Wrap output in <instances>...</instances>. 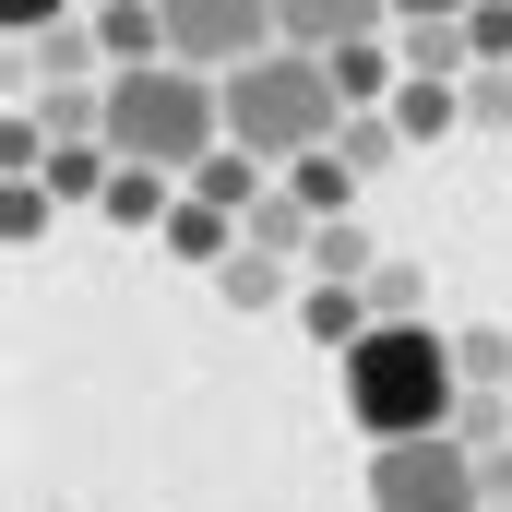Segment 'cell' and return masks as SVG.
Here are the masks:
<instances>
[{
	"label": "cell",
	"mask_w": 512,
	"mask_h": 512,
	"mask_svg": "<svg viewBox=\"0 0 512 512\" xmlns=\"http://www.w3.org/2000/svg\"><path fill=\"white\" fill-rule=\"evenodd\" d=\"M179 215V179H155V167H120V191H108V227H167Z\"/></svg>",
	"instance_id": "obj_18"
},
{
	"label": "cell",
	"mask_w": 512,
	"mask_h": 512,
	"mask_svg": "<svg viewBox=\"0 0 512 512\" xmlns=\"http://www.w3.org/2000/svg\"><path fill=\"white\" fill-rule=\"evenodd\" d=\"M334 155H346L358 179H370V167H393V155H405V131H393V108H358V120L334 131Z\"/></svg>",
	"instance_id": "obj_20"
},
{
	"label": "cell",
	"mask_w": 512,
	"mask_h": 512,
	"mask_svg": "<svg viewBox=\"0 0 512 512\" xmlns=\"http://www.w3.org/2000/svg\"><path fill=\"white\" fill-rule=\"evenodd\" d=\"M393 131H405V143H441V131H465V84H417V72H405Z\"/></svg>",
	"instance_id": "obj_14"
},
{
	"label": "cell",
	"mask_w": 512,
	"mask_h": 512,
	"mask_svg": "<svg viewBox=\"0 0 512 512\" xmlns=\"http://www.w3.org/2000/svg\"><path fill=\"white\" fill-rule=\"evenodd\" d=\"M465 36H477V72L512 60V0H477V12H465Z\"/></svg>",
	"instance_id": "obj_23"
},
{
	"label": "cell",
	"mask_w": 512,
	"mask_h": 512,
	"mask_svg": "<svg viewBox=\"0 0 512 512\" xmlns=\"http://www.w3.org/2000/svg\"><path fill=\"white\" fill-rule=\"evenodd\" d=\"M453 370H465V393H512V322H465Z\"/></svg>",
	"instance_id": "obj_16"
},
{
	"label": "cell",
	"mask_w": 512,
	"mask_h": 512,
	"mask_svg": "<svg viewBox=\"0 0 512 512\" xmlns=\"http://www.w3.org/2000/svg\"><path fill=\"white\" fill-rule=\"evenodd\" d=\"M465 405V370H453V334L441 322H370V346L346 358V417L382 441H441Z\"/></svg>",
	"instance_id": "obj_1"
},
{
	"label": "cell",
	"mask_w": 512,
	"mask_h": 512,
	"mask_svg": "<svg viewBox=\"0 0 512 512\" xmlns=\"http://www.w3.org/2000/svg\"><path fill=\"white\" fill-rule=\"evenodd\" d=\"M48 203H60L48 179H12V203H0V239H12V251H36V239H48Z\"/></svg>",
	"instance_id": "obj_21"
},
{
	"label": "cell",
	"mask_w": 512,
	"mask_h": 512,
	"mask_svg": "<svg viewBox=\"0 0 512 512\" xmlns=\"http://www.w3.org/2000/svg\"><path fill=\"white\" fill-rule=\"evenodd\" d=\"M358 298H370V322H429V274H417V262H382Z\"/></svg>",
	"instance_id": "obj_19"
},
{
	"label": "cell",
	"mask_w": 512,
	"mask_h": 512,
	"mask_svg": "<svg viewBox=\"0 0 512 512\" xmlns=\"http://www.w3.org/2000/svg\"><path fill=\"white\" fill-rule=\"evenodd\" d=\"M370 274H382V251H370L358 215H334V227L310 239V286H370Z\"/></svg>",
	"instance_id": "obj_13"
},
{
	"label": "cell",
	"mask_w": 512,
	"mask_h": 512,
	"mask_svg": "<svg viewBox=\"0 0 512 512\" xmlns=\"http://www.w3.org/2000/svg\"><path fill=\"white\" fill-rule=\"evenodd\" d=\"M155 239H167L179 262H203V274H227V262H239V215H215V203H191V191H179V215H167Z\"/></svg>",
	"instance_id": "obj_11"
},
{
	"label": "cell",
	"mask_w": 512,
	"mask_h": 512,
	"mask_svg": "<svg viewBox=\"0 0 512 512\" xmlns=\"http://www.w3.org/2000/svg\"><path fill=\"white\" fill-rule=\"evenodd\" d=\"M215 298H227V310H286V298H298V262H262V251H239L227 274H215Z\"/></svg>",
	"instance_id": "obj_15"
},
{
	"label": "cell",
	"mask_w": 512,
	"mask_h": 512,
	"mask_svg": "<svg viewBox=\"0 0 512 512\" xmlns=\"http://www.w3.org/2000/svg\"><path fill=\"white\" fill-rule=\"evenodd\" d=\"M286 191H298V203H310V215H322V227H334V215H346V203H358V167H346V155H334V143H322V155H298V167H286Z\"/></svg>",
	"instance_id": "obj_17"
},
{
	"label": "cell",
	"mask_w": 512,
	"mask_h": 512,
	"mask_svg": "<svg viewBox=\"0 0 512 512\" xmlns=\"http://www.w3.org/2000/svg\"><path fill=\"white\" fill-rule=\"evenodd\" d=\"M465 120H477V131H512V60L465 72Z\"/></svg>",
	"instance_id": "obj_22"
},
{
	"label": "cell",
	"mask_w": 512,
	"mask_h": 512,
	"mask_svg": "<svg viewBox=\"0 0 512 512\" xmlns=\"http://www.w3.org/2000/svg\"><path fill=\"white\" fill-rule=\"evenodd\" d=\"M334 96H346V120H358V108H393V96H405V60H393L382 36H370V48H334Z\"/></svg>",
	"instance_id": "obj_12"
},
{
	"label": "cell",
	"mask_w": 512,
	"mask_h": 512,
	"mask_svg": "<svg viewBox=\"0 0 512 512\" xmlns=\"http://www.w3.org/2000/svg\"><path fill=\"white\" fill-rule=\"evenodd\" d=\"M298 334L334 346V358H358V346H370V298H358V286H298Z\"/></svg>",
	"instance_id": "obj_10"
},
{
	"label": "cell",
	"mask_w": 512,
	"mask_h": 512,
	"mask_svg": "<svg viewBox=\"0 0 512 512\" xmlns=\"http://www.w3.org/2000/svg\"><path fill=\"white\" fill-rule=\"evenodd\" d=\"M215 143H227V84H215V72H191V60L108 72V155H120V167L191 179Z\"/></svg>",
	"instance_id": "obj_2"
},
{
	"label": "cell",
	"mask_w": 512,
	"mask_h": 512,
	"mask_svg": "<svg viewBox=\"0 0 512 512\" xmlns=\"http://www.w3.org/2000/svg\"><path fill=\"white\" fill-rule=\"evenodd\" d=\"M179 191H191V203H215V215H251L262 191H274V167H262V155H239V143H215V155H203Z\"/></svg>",
	"instance_id": "obj_8"
},
{
	"label": "cell",
	"mask_w": 512,
	"mask_h": 512,
	"mask_svg": "<svg viewBox=\"0 0 512 512\" xmlns=\"http://www.w3.org/2000/svg\"><path fill=\"white\" fill-rule=\"evenodd\" d=\"M310 239H322V215H310L286 179H274L251 215H239V251H262V262H298V274H310Z\"/></svg>",
	"instance_id": "obj_7"
},
{
	"label": "cell",
	"mask_w": 512,
	"mask_h": 512,
	"mask_svg": "<svg viewBox=\"0 0 512 512\" xmlns=\"http://www.w3.org/2000/svg\"><path fill=\"white\" fill-rule=\"evenodd\" d=\"M262 48H286V24H274V0H167V60H191V72H251Z\"/></svg>",
	"instance_id": "obj_5"
},
{
	"label": "cell",
	"mask_w": 512,
	"mask_h": 512,
	"mask_svg": "<svg viewBox=\"0 0 512 512\" xmlns=\"http://www.w3.org/2000/svg\"><path fill=\"white\" fill-rule=\"evenodd\" d=\"M274 24H286V48L334 60V48H370V36H382L393 0H274Z\"/></svg>",
	"instance_id": "obj_6"
},
{
	"label": "cell",
	"mask_w": 512,
	"mask_h": 512,
	"mask_svg": "<svg viewBox=\"0 0 512 512\" xmlns=\"http://www.w3.org/2000/svg\"><path fill=\"white\" fill-rule=\"evenodd\" d=\"M393 60H405L417 84H465V72H477V36H465V24H393Z\"/></svg>",
	"instance_id": "obj_9"
},
{
	"label": "cell",
	"mask_w": 512,
	"mask_h": 512,
	"mask_svg": "<svg viewBox=\"0 0 512 512\" xmlns=\"http://www.w3.org/2000/svg\"><path fill=\"white\" fill-rule=\"evenodd\" d=\"M346 131V96H334V60L310 48H262L251 72H227V143L262 155V167H298Z\"/></svg>",
	"instance_id": "obj_3"
},
{
	"label": "cell",
	"mask_w": 512,
	"mask_h": 512,
	"mask_svg": "<svg viewBox=\"0 0 512 512\" xmlns=\"http://www.w3.org/2000/svg\"><path fill=\"white\" fill-rule=\"evenodd\" d=\"M370 512H489V477L453 429L441 441H382L370 453Z\"/></svg>",
	"instance_id": "obj_4"
},
{
	"label": "cell",
	"mask_w": 512,
	"mask_h": 512,
	"mask_svg": "<svg viewBox=\"0 0 512 512\" xmlns=\"http://www.w3.org/2000/svg\"><path fill=\"white\" fill-rule=\"evenodd\" d=\"M0 12H12V48H24V36H60V24H72V0H0Z\"/></svg>",
	"instance_id": "obj_24"
},
{
	"label": "cell",
	"mask_w": 512,
	"mask_h": 512,
	"mask_svg": "<svg viewBox=\"0 0 512 512\" xmlns=\"http://www.w3.org/2000/svg\"><path fill=\"white\" fill-rule=\"evenodd\" d=\"M477 0H393V24H465Z\"/></svg>",
	"instance_id": "obj_25"
},
{
	"label": "cell",
	"mask_w": 512,
	"mask_h": 512,
	"mask_svg": "<svg viewBox=\"0 0 512 512\" xmlns=\"http://www.w3.org/2000/svg\"><path fill=\"white\" fill-rule=\"evenodd\" d=\"M489 512H512V501H489Z\"/></svg>",
	"instance_id": "obj_26"
}]
</instances>
